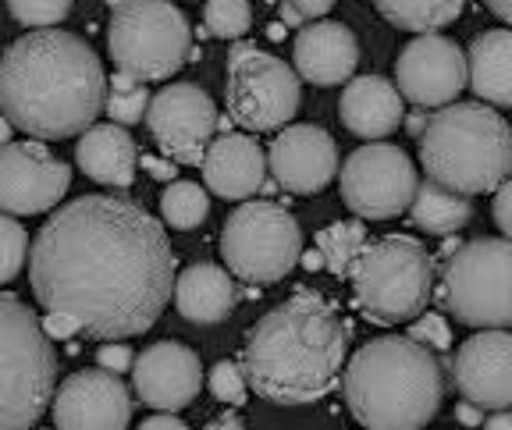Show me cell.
<instances>
[{
    "label": "cell",
    "instance_id": "cell-1",
    "mask_svg": "<svg viewBox=\"0 0 512 430\" xmlns=\"http://www.w3.org/2000/svg\"><path fill=\"white\" fill-rule=\"evenodd\" d=\"M32 292L89 338L121 342L157 324L175 292V253L153 214L128 196L57 207L29 256Z\"/></svg>",
    "mask_w": 512,
    "mask_h": 430
},
{
    "label": "cell",
    "instance_id": "cell-2",
    "mask_svg": "<svg viewBox=\"0 0 512 430\" xmlns=\"http://www.w3.org/2000/svg\"><path fill=\"white\" fill-rule=\"evenodd\" d=\"M104 100V64L75 32H25L0 61V114L32 139L82 136Z\"/></svg>",
    "mask_w": 512,
    "mask_h": 430
},
{
    "label": "cell",
    "instance_id": "cell-3",
    "mask_svg": "<svg viewBox=\"0 0 512 430\" xmlns=\"http://www.w3.org/2000/svg\"><path fill=\"white\" fill-rule=\"evenodd\" d=\"M349 331L324 295L299 288L246 335L242 374L274 406H310L338 384Z\"/></svg>",
    "mask_w": 512,
    "mask_h": 430
},
{
    "label": "cell",
    "instance_id": "cell-4",
    "mask_svg": "<svg viewBox=\"0 0 512 430\" xmlns=\"http://www.w3.org/2000/svg\"><path fill=\"white\" fill-rule=\"evenodd\" d=\"M342 391L367 430H424L445 399V367L427 345L384 335L356 349Z\"/></svg>",
    "mask_w": 512,
    "mask_h": 430
},
{
    "label": "cell",
    "instance_id": "cell-5",
    "mask_svg": "<svg viewBox=\"0 0 512 430\" xmlns=\"http://www.w3.org/2000/svg\"><path fill=\"white\" fill-rule=\"evenodd\" d=\"M427 178L459 196L495 192L512 175V128L495 107L448 104L427 118L420 136Z\"/></svg>",
    "mask_w": 512,
    "mask_h": 430
},
{
    "label": "cell",
    "instance_id": "cell-6",
    "mask_svg": "<svg viewBox=\"0 0 512 430\" xmlns=\"http://www.w3.org/2000/svg\"><path fill=\"white\" fill-rule=\"evenodd\" d=\"M57 356L40 317L0 292V430H29L54 402Z\"/></svg>",
    "mask_w": 512,
    "mask_h": 430
},
{
    "label": "cell",
    "instance_id": "cell-7",
    "mask_svg": "<svg viewBox=\"0 0 512 430\" xmlns=\"http://www.w3.org/2000/svg\"><path fill=\"white\" fill-rule=\"evenodd\" d=\"M352 299L370 324L392 327L420 317L434 295V260L413 235L367 242L352 263Z\"/></svg>",
    "mask_w": 512,
    "mask_h": 430
},
{
    "label": "cell",
    "instance_id": "cell-8",
    "mask_svg": "<svg viewBox=\"0 0 512 430\" xmlns=\"http://www.w3.org/2000/svg\"><path fill=\"white\" fill-rule=\"evenodd\" d=\"M434 299L466 327H512V239H473L459 246L441 267Z\"/></svg>",
    "mask_w": 512,
    "mask_h": 430
},
{
    "label": "cell",
    "instance_id": "cell-9",
    "mask_svg": "<svg viewBox=\"0 0 512 430\" xmlns=\"http://www.w3.org/2000/svg\"><path fill=\"white\" fill-rule=\"evenodd\" d=\"M189 18L171 0H128L107 25V54L114 68L136 82H164L189 61Z\"/></svg>",
    "mask_w": 512,
    "mask_h": 430
},
{
    "label": "cell",
    "instance_id": "cell-10",
    "mask_svg": "<svg viewBox=\"0 0 512 430\" xmlns=\"http://www.w3.org/2000/svg\"><path fill=\"white\" fill-rule=\"evenodd\" d=\"M303 256L299 221L274 200H249L235 207L221 231V260L249 285H274Z\"/></svg>",
    "mask_w": 512,
    "mask_h": 430
},
{
    "label": "cell",
    "instance_id": "cell-11",
    "mask_svg": "<svg viewBox=\"0 0 512 430\" xmlns=\"http://www.w3.org/2000/svg\"><path fill=\"white\" fill-rule=\"evenodd\" d=\"M228 118L246 132H274L299 114L303 89L299 75L281 57L264 54L253 43H235L228 54V82H224Z\"/></svg>",
    "mask_w": 512,
    "mask_h": 430
},
{
    "label": "cell",
    "instance_id": "cell-12",
    "mask_svg": "<svg viewBox=\"0 0 512 430\" xmlns=\"http://www.w3.org/2000/svg\"><path fill=\"white\" fill-rule=\"evenodd\" d=\"M342 200L363 221H392L406 214L420 185L409 153L392 143H367L342 164Z\"/></svg>",
    "mask_w": 512,
    "mask_h": 430
},
{
    "label": "cell",
    "instance_id": "cell-13",
    "mask_svg": "<svg viewBox=\"0 0 512 430\" xmlns=\"http://www.w3.org/2000/svg\"><path fill=\"white\" fill-rule=\"evenodd\" d=\"M146 128L164 157L196 168L207 157V146L214 143L217 107L196 82H175L150 100Z\"/></svg>",
    "mask_w": 512,
    "mask_h": 430
},
{
    "label": "cell",
    "instance_id": "cell-14",
    "mask_svg": "<svg viewBox=\"0 0 512 430\" xmlns=\"http://www.w3.org/2000/svg\"><path fill=\"white\" fill-rule=\"evenodd\" d=\"M470 82L466 54L456 40L424 32L402 47L395 61V89L416 107H448Z\"/></svg>",
    "mask_w": 512,
    "mask_h": 430
},
{
    "label": "cell",
    "instance_id": "cell-15",
    "mask_svg": "<svg viewBox=\"0 0 512 430\" xmlns=\"http://www.w3.org/2000/svg\"><path fill=\"white\" fill-rule=\"evenodd\" d=\"M68 185L72 168L43 143L0 146V214H47L64 200Z\"/></svg>",
    "mask_w": 512,
    "mask_h": 430
},
{
    "label": "cell",
    "instance_id": "cell-16",
    "mask_svg": "<svg viewBox=\"0 0 512 430\" xmlns=\"http://www.w3.org/2000/svg\"><path fill=\"white\" fill-rule=\"evenodd\" d=\"M57 430H125L132 420V395L111 370H79L57 388Z\"/></svg>",
    "mask_w": 512,
    "mask_h": 430
},
{
    "label": "cell",
    "instance_id": "cell-17",
    "mask_svg": "<svg viewBox=\"0 0 512 430\" xmlns=\"http://www.w3.org/2000/svg\"><path fill=\"white\" fill-rule=\"evenodd\" d=\"M452 377L466 402L484 413L512 409V335L480 331L459 345L452 359Z\"/></svg>",
    "mask_w": 512,
    "mask_h": 430
},
{
    "label": "cell",
    "instance_id": "cell-18",
    "mask_svg": "<svg viewBox=\"0 0 512 430\" xmlns=\"http://www.w3.org/2000/svg\"><path fill=\"white\" fill-rule=\"evenodd\" d=\"M132 384L143 406L160 413H178L203 388L200 356L182 342H157L143 349L132 363Z\"/></svg>",
    "mask_w": 512,
    "mask_h": 430
},
{
    "label": "cell",
    "instance_id": "cell-19",
    "mask_svg": "<svg viewBox=\"0 0 512 430\" xmlns=\"http://www.w3.org/2000/svg\"><path fill=\"white\" fill-rule=\"evenodd\" d=\"M267 164L281 189L313 196L338 175V146L320 125H285L274 136Z\"/></svg>",
    "mask_w": 512,
    "mask_h": 430
},
{
    "label": "cell",
    "instance_id": "cell-20",
    "mask_svg": "<svg viewBox=\"0 0 512 430\" xmlns=\"http://www.w3.org/2000/svg\"><path fill=\"white\" fill-rule=\"evenodd\" d=\"M292 61H296L299 79L313 82V86H342L360 64V40L349 25L320 18V22L299 29Z\"/></svg>",
    "mask_w": 512,
    "mask_h": 430
},
{
    "label": "cell",
    "instance_id": "cell-21",
    "mask_svg": "<svg viewBox=\"0 0 512 430\" xmlns=\"http://www.w3.org/2000/svg\"><path fill=\"white\" fill-rule=\"evenodd\" d=\"M200 168L203 182H207V189L214 196L246 203L267 182V153L253 136L228 132V136L214 139L207 146V157H203Z\"/></svg>",
    "mask_w": 512,
    "mask_h": 430
},
{
    "label": "cell",
    "instance_id": "cell-22",
    "mask_svg": "<svg viewBox=\"0 0 512 430\" xmlns=\"http://www.w3.org/2000/svg\"><path fill=\"white\" fill-rule=\"evenodd\" d=\"M338 118H342V125L349 128L352 136L377 143V139L392 136L395 128L402 125V118H406L402 93L384 75L349 79V86L342 89V100H338Z\"/></svg>",
    "mask_w": 512,
    "mask_h": 430
},
{
    "label": "cell",
    "instance_id": "cell-23",
    "mask_svg": "<svg viewBox=\"0 0 512 430\" xmlns=\"http://www.w3.org/2000/svg\"><path fill=\"white\" fill-rule=\"evenodd\" d=\"M75 160L93 182L111 185V189H128L136 182L139 153L136 139L128 136L121 125H93L82 132L79 146H75Z\"/></svg>",
    "mask_w": 512,
    "mask_h": 430
},
{
    "label": "cell",
    "instance_id": "cell-24",
    "mask_svg": "<svg viewBox=\"0 0 512 430\" xmlns=\"http://www.w3.org/2000/svg\"><path fill=\"white\" fill-rule=\"evenodd\" d=\"M175 306L189 324H221L235 310V281L217 263H192L175 278Z\"/></svg>",
    "mask_w": 512,
    "mask_h": 430
},
{
    "label": "cell",
    "instance_id": "cell-25",
    "mask_svg": "<svg viewBox=\"0 0 512 430\" xmlns=\"http://www.w3.org/2000/svg\"><path fill=\"white\" fill-rule=\"evenodd\" d=\"M470 89L495 107H512V29H488L470 43Z\"/></svg>",
    "mask_w": 512,
    "mask_h": 430
},
{
    "label": "cell",
    "instance_id": "cell-26",
    "mask_svg": "<svg viewBox=\"0 0 512 430\" xmlns=\"http://www.w3.org/2000/svg\"><path fill=\"white\" fill-rule=\"evenodd\" d=\"M409 221L416 224L427 235H438V239H448L456 235L459 228L473 221V203L466 196L452 189H441L438 182H420L413 192V203H409Z\"/></svg>",
    "mask_w": 512,
    "mask_h": 430
},
{
    "label": "cell",
    "instance_id": "cell-27",
    "mask_svg": "<svg viewBox=\"0 0 512 430\" xmlns=\"http://www.w3.org/2000/svg\"><path fill=\"white\" fill-rule=\"evenodd\" d=\"M374 4L388 25L420 36L452 25L466 8V0H374Z\"/></svg>",
    "mask_w": 512,
    "mask_h": 430
},
{
    "label": "cell",
    "instance_id": "cell-28",
    "mask_svg": "<svg viewBox=\"0 0 512 430\" xmlns=\"http://www.w3.org/2000/svg\"><path fill=\"white\" fill-rule=\"evenodd\" d=\"M367 249V228L363 221H335L317 231V253L324 256V267L338 278L352 271L356 256Z\"/></svg>",
    "mask_w": 512,
    "mask_h": 430
},
{
    "label": "cell",
    "instance_id": "cell-29",
    "mask_svg": "<svg viewBox=\"0 0 512 430\" xmlns=\"http://www.w3.org/2000/svg\"><path fill=\"white\" fill-rule=\"evenodd\" d=\"M160 214L175 231L200 228L210 214V196L196 182H171L160 196Z\"/></svg>",
    "mask_w": 512,
    "mask_h": 430
},
{
    "label": "cell",
    "instance_id": "cell-30",
    "mask_svg": "<svg viewBox=\"0 0 512 430\" xmlns=\"http://www.w3.org/2000/svg\"><path fill=\"white\" fill-rule=\"evenodd\" d=\"M107 114L114 118V125H136L146 118V107H150V93L143 89V82H136L132 75L114 72V79L107 82Z\"/></svg>",
    "mask_w": 512,
    "mask_h": 430
},
{
    "label": "cell",
    "instance_id": "cell-31",
    "mask_svg": "<svg viewBox=\"0 0 512 430\" xmlns=\"http://www.w3.org/2000/svg\"><path fill=\"white\" fill-rule=\"evenodd\" d=\"M253 25L249 0H207L203 4V29L217 40H242Z\"/></svg>",
    "mask_w": 512,
    "mask_h": 430
},
{
    "label": "cell",
    "instance_id": "cell-32",
    "mask_svg": "<svg viewBox=\"0 0 512 430\" xmlns=\"http://www.w3.org/2000/svg\"><path fill=\"white\" fill-rule=\"evenodd\" d=\"M75 0H8V11L25 29H57L64 18L72 15Z\"/></svg>",
    "mask_w": 512,
    "mask_h": 430
},
{
    "label": "cell",
    "instance_id": "cell-33",
    "mask_svg": "<svg viewBox=\"0 0 512 430\" xmlns=\"http://www.w3.org/2000/svg\"><path fill=\"white\" fill-rule=\"evenodd\" d=\"M25 256H29V235L15 217L0 214V285L18 278Z\"/></svg>",
    "mask_w": 512,
    "mask_h": 430
},
{
    "label": "cell",
    "instance_id": "cell-34",
    "mask_svg": "<svg viewBox=\"0 0 512 430\" xmlns=\"http://www.w3.org/2000/svg\"><path fill=\"white\" fill-rule=\"evenodd\" d=\"M246 391H249V384L239 363H232V359L214 363V370H210V395H214L217 402H224V406H242V402H246Z\"/></svg>",
    "mask_w": 512,
    "mask_h": 430
},
{
    "label": "cell",
    "instance_id": "cell-35",
    "mask_svg": "<svg viewBox=\"0 0 512 430\" xmlns=\"http://www.w3.org/2000/svg\"><path fill=\"white\" fill-rule=\"evenodd\" d=\"M406 338H413L416 345H427L431 352H445L452 345V327L441 313H420Z\"/></svg>",
    "mask_w": 512,
    "mask_h": 430
},
{
    "label": "cell",
    "instance_id": "cell-36",
    "mask_svg": "<svg viewBox=\"0 0 512 430\" xmlns=\"http://www.w3.org/2000/svg\"><path fill=\"white\" fill-rule=\"evenodd\" d=\"M491 217H495L498 231H502L505 239H512V178L502 182L495 189V203H491Z\"/></svg>",
    "mask_w": 512,
    "mask_h": 430
},
{
    "label": "cell",
    "instance_id": "cell-37",
    "mask_svg": "<svg viewBox=\"0 0 512 430\" xmlns=\"http://www.w3.org/2000/svg\"><path fill=\"white\" fill-rule=\"evenodd\" d=\"M132 363H136V356H132L128 345H104V349H100V370L125 374V370H132Z\"/></svg>",
    "mask_w": 512,
    "mask_h": 430
},
{
    "label": "cell",
    "instance_id": "cell-38",
    "mask_svg": "<svg viewBox=\"0 0 512 430\" xmlns=\"http://www.w3.org/2000/svg\"><path fill=\"white\" fill-rule=\"evenodd\" d=\"M43 335H47V338H75V335H79V324H75L72 317L50 313V317L43 320Z\"/></svg>",
    "mask_w": 512,
    "mask_h": 430
},
{
    "label": "cell",
    "instance_id": "cell-39",
    "mask_svg": "<svg viewBox=\"0 0 512 430\" xmlns=\"http://www.w3.org/2000/svg\"><path fill=\"white\" fill-rule=\"evenodd\" d=\"M288 4H292V8H296L299 15L306 18V22H313V18L320 22V18L335 8V0H288Z\"/></svg>",
    "mask_w": 512,
    "mask_h": 430
},
{
    "label": "cell",
    "instance_id": "cell-40",
    "mask_svg": "<svg viewBox=\"0 0 512 430\" xmlns=\"http://www.w3.org/2000/svg\"><path fill=\"white\" fill-rule=\"evenodd\" d=\"M456 420L463 423V427H480V423L488 420V416H484V409L473 406V402H459V406H456Z\"/></svg>",
    "mask_w": 512,
    "mask_h": 430
},
{
    "label": "cell",
    "instance_id": "cell-41",
    "mask_svg": "<svg viewBox=\"0 0 512 430\" xmlns=\"http://www.w3.org/2000/svg\"><path fill=\"white\" fill-rule=\"evenodd\" d=\"M143 168L150 171L153 178H160V182H175V164H168V160L143 157Z\"/></svg>",
    "mask_w": 512,
    "mask_h": 430
},
{
    "label": "cell",
    "instance_id": "cell-42",
    "mask_svg": "<svg viewBox=\"0 0 512 430\" xmlns=\"http://www.w3.org/2000/svg\"><path fill=\"white\" fill-rule=\"evenodd\" d=\"M139 430H189L175 413H160V416H150Z\"/></svg>",
    "mask_w": 512,
    "mask_h": 430
},
{
    "label": "cell",
    "instance_id": "cell-43",
    "mask_svg": "<svg viewBox=\"0 0 512 430\" xmlns=\"http://www.w3.org/2000/svg\"><path fill=\"white\" fill-rule=\"evenodd\" d=\"M278 15H281V25H285V29H303V25H306V18L299 15L288 0H278Z\"/></svg>",
    "mask_w": 512,
    "mask_h": 430
},
{
    "label": "cell",
    "instance_id": "cell-44",
    "mask_svg": "<svg viewBox=\"0 0 512 430\" xmlns=\"http://www.w3.org/2000/svg\"><path fill=\"white\" fill-rule=\"evenodd\" d=\"M427 118H431V114H424V111H413V114H406V118H402V125H406V132L409 136H424V128H427Z\"/></svg>",
    "mask_w": 512,
    "mask_h": 430
},
{
    "label": "cell",
    "instance_id": "cell-45",
    "mask_svg": "<svg viewBox=\"0 0 512 430\" xmlns=\"http://www.w3.org/2000/svg\"><path fill=\"white\" fill-rule=\"evenodd\" d=\"M203 430H249V427L235 413H224V416H217V420H210Z\"/></svg>",
    "mask_w": 512,
    "mask_h": 430
},
{
    "label": "cell",
    "instance_id": "cell-46",
    "mask_svg": "<svg viewBox=\"0 0 512 430\" xmlns=\"http://www.w3.org/2000/svg\"><path fill=\"white\" fill-rule=\"evenodd\" d=\"M484 430H512V409H502V413H491L484 420Z\"/></svg>",
    "mask_w": 512,
    "mask_h": 430
},
{
    "label": "cell",
    "instance_id": "cell-47",
    "mask_svg": "<svg viewBox=\"0 0 512 430\" xmlns=\"http://www.w3.org/2000/svg\"><path fill=\"white\" fill-rule=\"evenodd\" d=\"M484 4H488V8L502 18V22L512 25V0H484Z\"/></svg>",
    "mask_w": 512,
    "mask_h": 430
},
{
    "label": "cell",
    "instance_id": "cell-48",
    "mask_svg": "<svg viewBox=\"0 0 512 430\" xmlns=\"http://www.w3.org/2000/svg\"><path fill=\"white\" fill-rule=\"evenodd\" d=\"M299 260H303L306 271H320V267H324V256H320L317 249H310V253H303V256H299Z\"/></svg>",
    "mask_w": 512,
    "mask_h": 430
},
{
    "label": "cell",
    "instance_id": "cell-49",
    "mask_svg": "<svg viewBox=\"0 0 512 430\" xmlns=\"http://www.w3.org/2000/svg\"><path fill=\"white\" fill-rule=\"evenodd\" d=\"M11 128H15V125H11V121L4 118V114H0V146H8V139H11Z\"/></svg>",
    "mask_w": 512,
    "mask_h": 430
},
{
    "label": "cell",
    "instance_id": "cell-50",
    "mask_svg": "<svg viewBox=\"0 0 512 430\" xmlns=\"http://www.w3.org/2000/svg\"><path fill=\"white\" fill-rule=\"evenodd\" d=\"M267 36H271V40H285V25H281V22H274L271 29H267Z\"/></svg>",
    "mask_w": 512,
    "mask_h": 430
},
{
    "label": "cell",
    "instance_id": "cell-51",
    "mask_svg": "<svg viewBox=\"0 0 512 430\" xmlns=\"http://www.w3.org/2000/svg\"><path fill=\"white\" fill-rule=\"evenodd\" d=\"M107 4H111V11H114V8H121V4H128V0H107Z\"/></svg>",
    "mask_w": 512,
    "mask_h": 430
},
{
    "label": "cell",
    "instance_id": "cell-52",
    "mask_svg": "<svg viewBox=\"0 0 512 430\" xmlns=\"http://www.w3.org/2000/svg\"><path fill=\"white\" fill-rule=\"evenodd\" d=\"M271 4H278V0H271Z\"/></svg>",
    "mask_w": 512,
    "mask_h": 430
},
{
    "label": "cell",
    "instance_id": "cell-53",
    "mask_svg": "<svg viewBox=\"0 0 512 430\" xmlns=\"http://www.w3.org/2000/svg\"><path fill=\"white\" fill-rule=\"evenodd\" d=\"M54 430H57V427H54Z\"/></svg>",
    "mask_w": 512,
    "mask_h": 430
}]
</instances>
